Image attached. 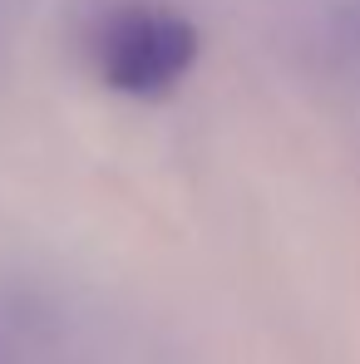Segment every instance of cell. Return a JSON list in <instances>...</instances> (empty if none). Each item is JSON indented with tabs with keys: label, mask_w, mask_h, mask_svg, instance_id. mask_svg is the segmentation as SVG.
I'll use <instances>...</instances> for the list:
<instances>
[{
	"label": "cell",
	"mask_w": 360,
	"mask_h": 364,
	"mask_svg": "<svg viewBox=\"0 0 360 364\" xmlns=\"http://www.w3.org/2000/svg\"><path fill=\"white\" fill-rule=\"evenodd\" d=\"M197 30L168 5H123L99 25L94 55L114 94L168 99L197 64Z\"/></svg>",
	"instance_id": "1"
}]
</instances>
